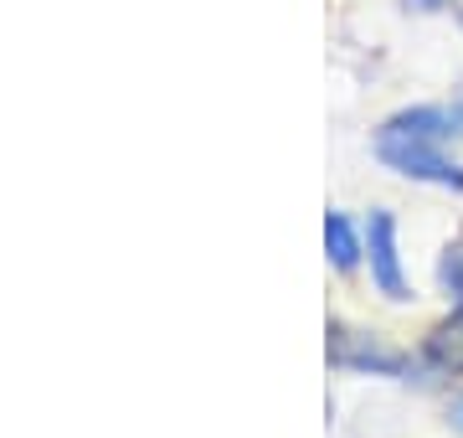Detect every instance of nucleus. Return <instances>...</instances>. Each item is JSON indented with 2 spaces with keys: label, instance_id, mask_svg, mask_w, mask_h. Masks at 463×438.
<instances>
[{
  "label": "nucleus",
  "instance_id": "nucleus-2",
  "mask_svg": "<svg viewBox=\"0 0 463 438\" xmlns=\"http://www.w3.org/2000/svg\"><path fill=\"white\" fill-rule=\"evenodd\" d=\"M325 356H330L335 371H355V376H417L412 351H402V346H392L381 336H365V330H350L340 320H330Z\"/></svg>",
  "mask_w": 463,
  "mask_h": 438
},
{
  "label": "nucleus",
  "instance_id": "nucleus-1",
  "mask_svg": "<svg viewBox=\"0 0 463 438\" xmlns=\"http://www.w3.org/2000/svg\"><path fill=\"white\" fill-rule=\"evenodd\" d=\"M463 135V103L443 109V103H417L402 109L376 129V160L386 170H397L407 181H428L443 191H463V166L448 155V139Z\"/></svg>",
  "mask_w": 463,
  "mask_h": 438
},
{
  "label": "nucleus",
  "instance_id": "nucleus-8",
  "mask_svg": "<svg viewBox=\"0 0 463 438\" xmlns=\"http://www.w3.org/2000/svg\"><path fill=\"white\" fill-rule=\"evenodd\" d=\"M448 423H453V428H458V433H463V392H458V397H453V403H448Z\"/></svg>",
  "mask_w": 463,
  "mask_h": 438
},
{
  "label": "nucleus",
  "instance_id": "nucleus-7",
  "mask_svg": "<svg viewBox=\"0 0 463 438\" xmlns=\"http://www.w3.org/2000/svg\"><path fill=\"white\" fill-rule=\"evenodd\" d=\"M402 5H407V11H422V16H428V11H448L453 0H402Z\"/></svg>",
  "mask_w": 463,
  "mask_h": 438
},
{
  "label": "nucleus",
  "instance_id": "nucleus-3",
  "mask_svg": "<svg viewBox=\"0 0 463 438\" xmlns=\"http://www.w3.org/2000/svg\"><path fill=\"white\" fill-rule=\"evenodd\" d=\"M365 263H371V284H376V294H386L392 304L412 300V284H407V273H402L397 217H392V212H371V222H365Z\"/></svg>",
  "mask_w": 463,
  "mask_h": 438
},
{
  "label": "nucleus",
  "instance_id": "nucleus-4",
  "mask_svg": "<svg viewBox=\"0 0 463 438\" xmlns=\"http://www.w3.org/2000/svg\"><path fill=\"white\" fill-rule=\"evenodd\" d=\"M417 376L438 382V376H463V304H453L448 315L417 351Z\"/></svg>",
  "mask_w": 463,
  "mask_h": 438
},
{
  "label": "nucleus",
  "instance_id": "nucleus-5",
  "mask_svg": "<svg viewBox=\"0 0 463 438\" xmlns=\"http://www.w3.org/2000/svg\"><path fill=\"white\" fill-rule=\"evenodd\" d=\"M325 258L335 273H355L365 263V233H355V222L345 212H325Z\"/></svg>",
  "mask_w": 463,
  "mask_h": 438
},
{
  "label": "nucleus",
  "instance_id": "nucleus-6",
  "mask_svg": "<svg viewBox=\"0 0 463 438\" xmlns=\"http://www.w3.org/2000/svg\"><path fill=\"white\" fill-rule=\"evenodd\" d=\"M438 284H443V294L453 304H463V237H453L443 248V258H438Z\"/></svg>",
  "mask_w": 463,
  "mask_h": 438
}]
</instances>
